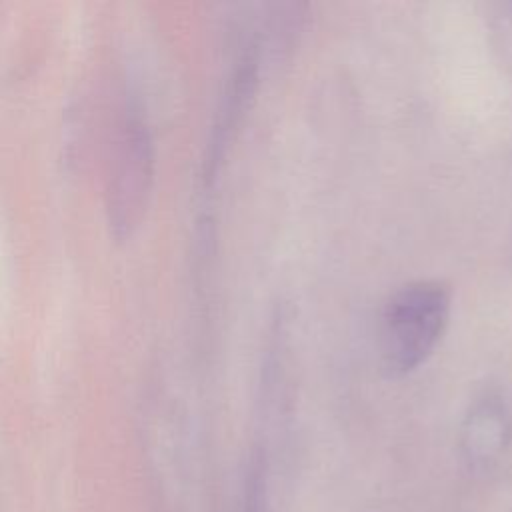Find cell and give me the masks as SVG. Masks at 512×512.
Listing matches in <instances>:
<instances>
[{
	"label": "cell",
	"instance_id": "1",
	"mask_svg": "<svg viewBox=\"0 0 512 512\" xmlns=\"http://www.w3.org/2000/svg\"><path fill=\"white\" fill-rule=\"evenodd\" d=\"M450 316V290L434 280L400 288L386 302L380 322V356L390 376L418 368L436 348Z\"/></svg>",
	"mask_w": 512,
	"mask_h": 512
},
{
	"label": "cell",
	"instance_id": "2",
	"mask_svg": "<svg viewBox=\"0 0 512 512\" xmlns=\"http://www.w3.org/2000/svg\"><path fill=\"white\" fill-rule=\"evenodd\" d=\"M510 436V414L500 394L486 392L468 410L464 422V448L472 460H490Z\"/></svg>",
	"mask_w": 512,
	"mask_h": 512
}]
</instances>
